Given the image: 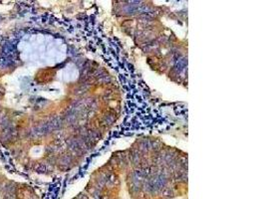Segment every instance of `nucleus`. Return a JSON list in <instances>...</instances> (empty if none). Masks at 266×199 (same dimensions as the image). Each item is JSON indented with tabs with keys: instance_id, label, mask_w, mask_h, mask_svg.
Instances as JSON below:
<instances>
[]
</instances>
